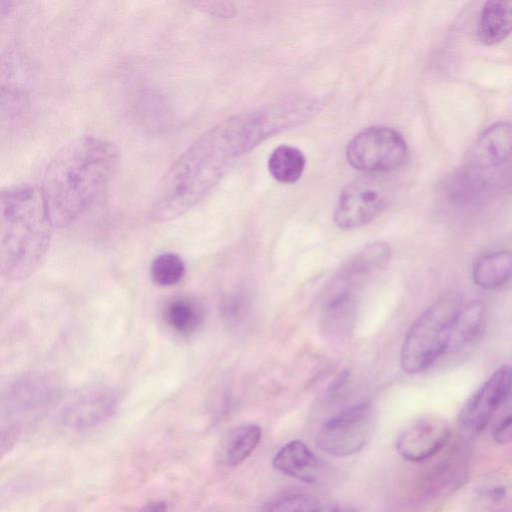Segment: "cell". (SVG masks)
<instances>
[{
	"instance_id": "9c48e42d",
	"label": "cell",
	"mask_w": 512,
	"mask_h": 512,
	"mask_svg": "<svg viewBox=\"0 0 512 512\" xmlns=\"http://www.w3.org/2000/svg\"><path fill=\"white\" fill-rule=\"evenodd\" d=\"M448 424L437 417H424L410 424L398 437L396 449L410 462H420L439 452L449 441Z\"/></svg>"
},
{
	"instance_id": "5b68a950",
	"label": "cell",
	"mask_w": 512,
	"mask_h": 512,
	"mask_svg": "<svg viewBox=\"0 0 512 512\" xmlns=\"http://www.w3.org/2000/svg\"><path fill=\"white\" fill-rule=\"evenodd\" d=\"M408 154L403 136L384 126H372L359 132L347 145L346 158L356 170L387 173L401 167Z\"/></svg>"
},
{
	"instance_id": "3957f363",
	"label": "cell",
	"mask_w": 512,
	"mask_h": 512,
	"mask_svg": "<svg viewBox=\"0 0 512 512\" xmlns=\"http://www.w3.org/2000/svg\"><path fill=\"white\" fill-rule=\"evenodd\" d=\"M53 227L41 187L24 183L1 190L0 270L4 279L20 282L40 267Z\"/></svg>"
},
{
	"instance_id": "ac0fdd59",
	"label": "cell",
	"mask_w": 512,
	"mask_h": 512,
	"mask_svg": "<svg viewBox=\"0 0 512 512\" xmlns=\"http://www.w3.org/2000/svg\"><path fill=\"white\" fill-rule=\"evenodd\" d=\"M204 312L200 304L186 297H178L167 303L163 318L169 328L181 336H189L200 327Z\"/></svg>"
},
{
	"instance_id": "d4e9b609",
	"label": "cell",
	"mask_w": 512,
	"mask_h": 512,
	"mask_svg": "<svg viewBox=\"0 0 512 512\" xmlns=\"http://www.w3.org/2000/svg\"><path fill=\"white\" fill-rule=\"evenodd\" d=\"M138 512H166V505L164 502H152L142 507Z\"/></svg>"
},
{
	"instance_id": "44dd1931",
	"label": "cell",
	"mask_w": 512,
	"mask_h": 512,
	"mask_svg": "<svg viewBox=\"0 0 512 512\" xmlns=\"http://www.w3.org/2000/svg\"><path fill=\"white\" fill-rule=\"evenodd\" d=\"M318 501L304 492H290L275 497L261 512H316Z\"/></svg>"
},
{
	"instance_id": "7c38bea8",
	"label": "cell",
	"mask_w": 512,
	"mask_h": 512,
	"mask_svg": "<svg viewBox=\"0 0 512 512\" xmlns=\"http://www.w3.org/2000/svg\"><path fill=\"white\" fill-rule=\"evenodd\" d=\"M116 405L113 391L98 388L72 402L64 413V419L74 429H87L105 421L114 412Z\"/></svg>"
},
{
	"instance_id": "277c9868",
	"label": "cell",
	"mask_w": 512,
	"mask_h": 512,
	"mask_svg": "<svg viewBox=\"0 0 512 512\" xmlns=\"http://www.w3.org/2000/svg\"><path fill=\"white\" fill-rule=\"evenodd\" d=\"M460 308L458 295L449 293L413 323L401 349V366L406 373L422 372L446 354L451 325Z\"/></svg>"
},
{
	"instance_id": "2e32d148",
	"label": "cell",
	"mask_w": 512,
	"mask_h": 512,
	"mask_svg": "<svg viewBox=\"0 0 512 512\" xmlns=\"http://www.w3.org/2000/svg\"><path fill=\"white\" fill-rule=\"evenodd\" d=\"M512 33V0H493L484 4L478 35L485 45L496 44Z\"/></svg>"
},
{
	"instance_id": "4fadbf2b",
	"label": "cell",
	"mask_w": 512,
	"mask_h": 512,
	"mask_svg": "<svg viewBox=\"0 0 512 512\" xmlns=\"http://www.w3.org/2000/svg\"><path fill=\"white\" fill-rule=\"evenodd\" d=\"M474 160L482 168H493L512 157V122L501 121L488 127L473 149Z\"/></svg>"
},
{
	"instance_id": "484cf974",
	"label": "cell",
	"mask_w": 512,
	"mask_h": 512,
	"mask_svg": "<svg viewBox=\"0 0 512 512\" xmlns=\"http://www.w3.org/2000/svg\"><path fill=\"white\" fill-rule=\"evenodd\" d=\"M506 495V488L503 486H495L490 489L488 496L493 500L502 499Z\"/></svg>"
},
{
	"instance_id": "cb8c5ba5",
	"label": "cell",
	"mask_w": 512,
	"mask_h": 512,
	"mask_svg": "<svg viewBox=\"0 0 512 512\" xmlns=\"http://www.w3.org/2000/svg\"><path fill=\"white\" fill-rule=\"evenodd\" d=\"M493 439L500 444L512 441V414L503 418L492 431Z\"/></svg>"
},
{
	"instance_id": "7a4b0ae2",
	"label": "cell",
	"mask_w": 512,
	"mask_h": 512,
	"mask_svg": "<svg viewBox=\"0 0 512 512\" xmlns=\"http://www.w3.org/2000/svg\"><path fill=\"white\" fill-rule=\"evenodd\" d=\"M119 164V149L103 138L82 136L62 147L48 164L40 186L54 227H68L88 211Z\"/></svg>"
},
{
	"instance_id": "8992f818",
	"label": "cell",
	"mask_w": 512,
	"mask_h": 512,
	"mask_svg": "<svg viewBox=\"0 0 512 512\" xmlns=\"http://www.w3.org/2000/svg\"><path fill=\"white\" fill-rule=\"evenodd\" d=\"M376 428V414L369 402L348 407L319 429L317 445L336 456H348L359 452L371 440Z\"/></svg>"
},
{
	"instance_id": "6da1fadb",
	"label": "cell",
	"mask_w": 512,
	"mask_h": 512,
	"mask_svg": "<svg viewBox=\"0 0 512 512\" xmlns=\"http://www.w3.org/2000/svg\"><path fill=\"white\" fill-rule=\"evenodd\" d=\"M273 128L269 116L253 113L223 120L201 134L163 176L149 211L151 220L170 221L194 208Z\"/></svg>"
},
{
	"instance_id": "ffe728a7",
	"label": "cell",
	"mask_w": 512,
	"mask_h": 512,
	"mask_svg": "<svg viewBox=\"0 0 512 512\" xmlns=\"http://www.w3.org/2000/svg\"><path fill=\"white\" fill-rule=\"evenodd\" d=\"M185 262L174 252H163L155 256L150 265L152 281L162 287L179 283L185 275Z\"/></svg>"
},
{
	"instance_id": "9a60e30c",
	"label": "cell",
	"mask_w": 512,
	"mask_h": 512,
	"mask_svg": "<svg viewBox=\"0 0 512 512\" xmlns=\"http://www.w3.org/2000/svg\"><path fill=\"white\" fill-rule=\"evenodd\" d=\"M485 321V305L473 301L461 306L457 312L449 333L446 354L462 350L480 333Z\"/></svg>"
},
{
	"instance_id": "52a82bcc",
	"label": "cell",
	"mask_w": 512,
	"mask_h": 512,
	"mask_svg": "<svg viewBox=\"0 0 512 512\" xmlns=\"http://www.w3.org/2000/svg\"><path fill=\"white\" fill-rule=\"evenodd\" d=\"M387 203V190L381 180L359 178L346 185L339 194L334 222L343 230L358 229L377 218Z\"/></svg>"
},
{
	"instance_id": "5bb4252c",
	"label": "cell",
	"mask_w": 512,
	"mask_h": 512,
	"mask_svg": "<svg viewBox=\"0 0 512 512\" xmlns=\"http://www.w3.org/2000/svg\"><path fill=\"white\" fill-rule=\"evenodd\" d=\"M261 436V428L256 424H241L232 428L217 448L218 462L228 467L242 463L255 450Z\"/></svg>"
},
{
	"instance_id": "8fae6325",
	"label": "cell",
	"mask_w": 512,
	"mask_h": 512,
	"mask_svg": "<svg viewBox=\"0 0 512 512\" xmlns=\"http://www.w3.org/2000/svg\"><path fill=\"white\" fill-rule=\"evenodd\" d=\"M272 464L278 471L306 483L322 481L326 474L324 463L301 440H292L281 447Z\"/></svg>"
},
{
	"instance_id": "d6986e66",
	"label": "cell",
	"mask_w": 512,
	"mask_h": 512,
	"mask_svg": "<svg viewBox=\"0 0 512 512\" xmlns=\"http://www.w3.org/2000/svg\"><path fill=\"white\" fill-rule=\"evenodd\" d=\"M268 170L271 176L280 183L291 184L302 176L306 159L298 148L291 145L277 146L268 158Z\"/></svg>"
},
{
	"instance_id": "e0dca14e",
	"label": "cell",
	"mask_w": 512,
	"mask_h": 512,
	"mask_svg": "<svg viewBox=\"0 0 512 512\" xmlns=\"http://www.w3.org/2000/svg\"><path fill=\"white\" fill-rule=\"evenodd\" d=\"M476 285L484 289H497L512 278V251L501 250L479 259L472 269Z\"/></svg>"
},
{
	"instance_id": "4316f807",
	"label": "cell",
	"mask_w": 512,
	"mask_h": 512,
	"mask_svg": "<svg viewBox=\"0 0 512 512\" xmlns=\"http://www.w3.org/2000/svg\"><path fill=\"white\" fill-rule=\"evenodd\" d=\"M316 512H355L354 510L342 507V506H325V507H319Z\"/></svg>"
},
{
	"instance_id": "30bf717a",
	"label": "cell",
	"mask_w": 512,
	"mask_h": 512,
	"mask_svg": "<svg viewBox=\"0 0 512 512\" xmlns=\"http://www.w3.org/2000/svg\"><path fill=\"white\" fill-rule=\"evenodd\" d=\"M390 258L391 248L387 243L374 242L368 244L339 269L330 286L358 293L357 291L362 283L370 275L385 268Z\"/></svg>"
},
{
	"instance_id": "603a6c76",
	"label": "cell",
	"mask_w": 512,
	"mask_h": 512,
	"mask_svg": "<svg viewBox=\"0 0 512 512\" xmlns=\"http://www.w3.org/2000/svg\"><path fill=\"white\" fill-rule=\"evenodd\" d=\"M247 306V299L244 296H232L224 306L225 315L234 320L242 318L248 309Z\"/></svg>"
},
{
	"instance_id": "7402d4cb",
	"label": "cell",
	"mask_w": 512,
	"mask_h": 512,
	"mask_svg": "<svg viewBox=\"0 0 512 512\" xmlns=\"http://www.w3.org/2000/svg\"><path fill=\"white\" fill-rule=\"evenodd\" d=\"M193 9L221 18L233 17L235 7L224 1H193L188 3Z\"/></svg>"
},
{
	"instance_id": "ba28073f",
	"label": "cell",
	"mask_w": 512,
	"mask_h": 512,
	"mask_svg": "<svg viewBox=\"0 0 512 512\" xmlns=\"http://www.w3.org/2000/svg\"><path fill=\"white\" fill-rule=\"evenodd\" d=\"M512 392V367L497 369L466 401L459 413L460 425L469 432H481L496 410Z\"/></svg>"
}]
</instances>
